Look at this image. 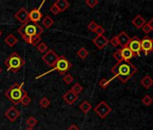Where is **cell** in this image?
<instances>
[{
    "mask_svg": "<svg viewBox=\"0 0 153 130\" xmlns=\"http://www.w3.org/2000/svg\"><path fill=\"white\" fill-rule=\"evenodd\" d=\"M111 72L114 73V79L118 78L121 82L126 83L138 72V69L130 61H122L117 62Z\"/></svg>",
    "mask_w": 153,
    "mask_h": 130,
    "instance_id": "6da1fadb",
    "label": "cell"
},
{
    "mask_svg": "<svg viewBox=\"0 0 153 130\" xmlns=\"http://www.w3.org/2000/svg\"><path fill=\"white\" fill-rule=\"evenodd\" d=\"M43 32L44 29L39 24H34L31 21H28L25 24L22 25L18 29V33L21 34L22 38L26 43H28L31 37L35 35H41Z\"/></svg>",
    "mask_w": 153,
    "mask_h": 130,
    "instance_id": "7a4b0ae2",
    "label": "cell"
},
{
    "mask_svg": "<svg viewBox=\"0 0 153 130\" xmlns=\"http://www.w3.org/2000/svg\"><path fill=\"white\" fill-rule=\"evenodd\" d=\"M23 83L22 84H18L17 82L14 83L12 86H10L5 95L6 97L14 104V105H18L21 102V99H23V97L27 94V92L23 89Z\"/></svg>",
    "mask_w": 153,
    "mask_h": 130,
    "instance_id": "3957f363",
    "label": "cell"
},
{
    "mask_svg": "<svg viewBox=\"0 0 153 130\" xmlns=\"http://www.w3.org/2000/svg\"><path fill=\"white\" fill-rule=\"evenodd\" d=\"M5 65L7 68V71L16 73L25 65V60L17 52H14L5 60Z\"/></svg>",
    "mask_w": 153,
    "mask_h": 130,
    "instance_id": "277c9868",
    "label": "cell"
},
{
    "mask_svg": "<svg viewBox=\"0 0 153 130\" xmlns=\"http://www.w3.org/2000/svg\"><path fill=\"white\" fill-rule=\"evenodd\" d=\"M71 67H72L71 62L64 55H61V56H59V59H58L57 62L55 63L54 67L51 71H49L46 73H43V74L38 76V77H36V79H40L42 76H44V75H46V74H48V73H50V72H51L53 71H57L59 75H65L66 72H68Z\"/></svg>",
    "mask_w": 153,
    "mask_h": 130,
    "instance_id": "5b68a950",
    "label": "cell"
},
{
    "mask_svg": "<svg viewBox=\"0 0 153 130\" xmlns=\"http://www.w3.org/2000/svg\"><path fill=\"white\" fill-rule=\"evenodd\" d=\"M94 111H95V113H97L99 116L100 118L104 119L112 112V108L105 101L103 100L95 107Z\"/></svg>",
    "mask_w": 153,
    "mask_h": 130,
    "instance_id": "8992f818",
    "label": "cell"
},
{
    "mask_svg": "<svg viewBox=\"0 0 153 130\" xmlns=\"http://www.w3.org/2000/svg\"><path fill=\"white\" fill-rule=\"evenodd\" d=\"M58 59H59L58 54L53 50H51V49L48 50L47 52H45L42 55V60L48 65V66L49 67H52V68L54 67V65L57 62Z\"/></svg>",
    "mask_w": 153,
    "mask_h": 130,
    "instance_id": "52a82bcc",
    "label": "cell"
},
{
    "mask_svg": "<svg viewBox=\"0 0 153 130\" xmlns=\"http://www.w3.org/2000/svg\"><path fill=\"white\" fill-rule=\"evenodd\" d=\"M128 47L133 52L134 56H140V52H141L140 40L139 39L138 36H134V37L131 38V41H130Z\"/></svg>",
    "mask_w": 153,
    "mask_h": 130,
    "instance_id": "ba28073f",
    "label": "cell"
},
{
    "mask_svg": "<svg viewBox=\"0 0 153 130\" xmlns=\"http://www.w3.org/2000/svg\"><path fill=\"white\" fill-rule=\"evenodd\" d=\"M152 45H153V39H152V38H149V36H145V37L140 41L141 51L144 52L145 55H148L149 52H153V50H152Z\"/></svg>",
    "mask_w": 153,
    "mask_h": 130,
    "instance_id": "9c48e42d",
    "label": "cell"
},
{
    "mask_svg": "<svg viewBox=\"0 0 153 130\" xmlns=\"http://www.w3.org/2000/svg\"><path fill=\"white\" fill-rule=\"evenodd\" d=\"M15 17H16L22 25H24V24H25L26 22L29 21V12H28L25 8L22 7V8H20V9L15 14Z\"/></svg>",
    "mask_w": 153,
    "mask_h": 130,
    "instance_id": "30bf717a",
    "label": "cell"
},
{
    "mask_svg": "<svg viewBox=\"0 0 153 130\" xmlns=\"http://www.w3.org/2000/svg\"><path fill=\"white\" fill-rule=\"evenodd\" d=\"M92 42L99 50L104 49L109 43V40L105 35H97L92 40Z\"/></svg>",
    "mask_w": 153,
    "mask_h": 130,
    "instance_id": "8fae6325",
    "label": "cell"
},
{
    "mask_svg": "<svg viewBox=\"0 0 153 130\" xmlns=\"http://www.w3.org/2000/svg\"><path fill=\"white\" fill-rule=\"evenodd\" d=\"M6 117L11 121V122H15L19 117H20V111L18 109L16 108V107H10L5 113Z\"/></svg>",
    "mask_w": 153,
    "mask_h": 130,
    "instance_id": "7c38bea8",
    "label": "cell"
},
{
    "mask_svg": "<svg viewBox=\"0 0 153 130\" xmlns=\"http://www.w3.org/2000/svg\"><path fill=\"white\" fill-rule=\"evenodd\" d=\"M116 36H117V39H118V42H119V45L122 46V48L128 47V45L130 43V41H131V37L124 31H122Z\"/></svg>",
    "mask_w": 153,
    "mask_h": 130,
    "instance_id": "4fadbf2b",
    "label": "cell"
},
{
    "mask_svg": "<svg viewBox=\"0 0 153 130\" xmlns=\"http://www.w3.org/2000/svg\"><path fill=\"white\" fill-rule=\"evenodd\" d=\"M42 19V14L40 11V8H34L29 13V21L34 24H38V22H40Z\"/></svg>",
    "mask_w": 153,
    "mask_h": 130,
    "instance_id": "5bb4252c",
    "label": "cell"
},
{
    "mask_svg": "<svg viewBox=\"0 0 153 130\" xmlns=\"http://www.w3.org/2000/svg\"><path fill=\"white\" fill-rule=\"evenodd\" d=\"M62 99L66 101V103H68V105H73L79 99V96L76 95L74 92H72L70 90H68L65 94H63Z\"/></svg>",
    "mask_w": 153,
    "mask_h": 130,
    "instance_id": "9a60e30c",
    "label": "cell"
},
{
    "mask_svg": "<svg viewBox=\"0 0 153 130\" xmlns=\"http://www.w3.org/2000/svg\"><path fill=\"white\" fill-rule=\"evenodd\" d=\"M121 54H122V58L123 61H130V60H131L134 57L133 52L129 49V47H124L121 49Z\"/></svg>",
    "mask_w": 153,
    "mask_h": 130,
    "instance_id": "2e32d148",
    "label": "cell"
},
{
    "mask_svg": "<svg viewBox=\"0 0 153 130\" xmlns=\"http://www.w3.org/2000/svg\"><path fill=\"white\" fill-rule=\"evenodd\" d=\"M131 23H132V25H133L136 28L141 29V28L143 27V25L146 24V20H145L140 15H137V16L132 19Z\"/></svg>",
    "mask_w": 153,
    "mask_h": 130,
    "instance_id": "e0dca14e",
    "label": "cell"
},
{
    "mask_svg": "<svg viewBox=\"0 0 153 130\" xmlns=\"http://www.w3.org/2000/svg\"><path fill=\"white\" fill-rule=\"evenodd\" d=\"M54 5L59 9L60 12H64L69 7V3L67 0H56Z\"/></svg>",
    "mask_w": 153,
    "mask_h": 130,
    "instance_id": "ac0fdd59",
    "label": "cell"
},
{
    "mask_svg": "<svg viewBox=\"0 0 153 130\" xmlns=\"http://www.w3.org/2000/svg\"><path fill=\"white\" fill-rule=\"evenodd\" d=\"M140 85H141L142 87H144L146 90H149V89L153 85V79H152L150 76L146 75V76H144V77L141 79V81H140Z\"/></svg>",
    "mask_w": 153,
    "mask_h": 130,
    "instance_id": "d6986e66",
    "label": "cell"
},
{
    "mask_svg": "<svg viewBox=\"0 0 153 130\" xmlns=\"http://www.w3.org/2000/svg\"><path fill=\"white\" fill-rule=\"evenodd\" d=\"M5 43H6L7 45H8L9 47H14V46L18 43V39H17L13 34H8V35L5 38Z\"/></svg>",
    "mask_w": 153,
    "mask_h": 130,
    "instance_id": "ffe728a7",
    "label": "cell"
},
{
    "mask_svg": "<svg viewBox=\"0 0 153 130\" xmlns=\"http://www.w3.org/2000/svg\"><path fill=\"white\" fill-rule=\"evenodd\" d=\"M79 108L82 110V112L84 114H88L91 109H92V105L88 101V100H84L80 105H79Z\"/></svg>",
    "mask_w": 153,
    "mask_h": 130,
    "instance_id": "44dd1931",
    "label": "cell"
},
{
    "mask_svg": "<svg viewBox=\"0 0 153 130\" xmlns=\"http://www.w3.org/2000/svg\"><path fill=\"white\" fill-rule=\"evenodd\" d=\"M53 24H54V21L50 16H46L42 19V25H44L45 28H51L53 25Z\"/></svg>",
    "mask_w": 153,
    "mask_h": 130,
    "instance_id": "7402d4cb",
    "label": "cell"
},
{
    "mask_svg": "<svg viewBox=\"0 0 153 130\" xmlns=\"http://www.w3.org/2000/svg\"><path fill=\"white\" fill-rule=\"evenodd\" d=\"M89 52L85 47H81L78 52H76V55H78L80 59H86L88 56Z\"/></svg>",
    "mask_w": 153,
    "mask_h": 130,
    "instance_id": "603a6c76",
    "label": "cell"
},
{
    "mask_svg": "<svg viewBox=\"0 0 153 130\" xmlns=\"http://www.w3.org/2000/svg\"><path fill=\"white\" fill-rule=\"evenodd\" d=\"M41 40H42V37L41 35H35V36H33L29 39L28 43L29 44H32L33 46H37L40 43H41Z\"/></svg>",
    "mask_w": 153,
    "mask_h": 130,
    "instance_id": "cb8c5ba5",
    "label": "cell"
},
{
    "mask_svg": "<svg viewBox=\"0 0 153 130\" xmlns=\"http://www.w3.org/2000/svg\"><path fill=\"white\" fill-rule=\"evenodd\" d=\"M70 90L72 92H74L76 95H78V94H79L80 92L83 91V87L79 83H75V85L70 89Z\"/></svg>",
    "mask_w": 153,
    "mask_h": 130,
    "instance_id": "d4e9b609",
    "label": "cell"
},
{
    "mask_svg": "<svg viewBox=\"0 0 153 130\" xmlns=\"http://www.w3.org/2000/svg\"><path fill=\"white\" fill-rule=\"evenodd\" d=\"M141 102H142V104H143V105H145V106L149 107V106H150V105L153 103V99H152L149 95H145V96L142 98Z\"/></svg>",
    "mask_w": 153,
    "mask_h": 130,
    "instance_id": "484cf974",
    "label": "cell"
},
{
    "mask_svg": "<svg viewBox=\"0 0 153 130\" xmlns=\"http://www.w3.org/2000/svg\"><path fill=\"white\" fill-rule=\"evenodd\" d=\"M37 123H38V120H37L34 117H28L27 120H26V124H27L28 127H32V128H33L34 126L37 125Z\"/></svg>",
    "mask_w": 153,
    "mask_h": 130,
    "instance_id": "4316f807",
    "label": "cell"
},
{
    "mask_svg": "<svg viewBox=\"0 0 153 130\" xmlns=\"http://www.w3.org/2000/svg\"><path fill=\"white\" fill-rule=\"evenodd\" d=\"M37 50L41 52V53H45L47 52V51L49 50L48 49V45L45 43H40L38 45H37Z\"/></svg>",
    "mask_w": 153,
    "mask_h": 130,
    "instance_id": "83f0119b",
    "label": "cell"
},
{
    "mask_svg": "<svg viewBox=\"0 0 153 130\" xmlns=\"http://www.w3.org/2000/svg\"><path fill=\"white\" fill-rule=\"evenodd\" d=\"M50 105H51V101H50V99H49L48 98H46V97L42 98V99L40 100V106H41L42 108H47Z\"/></svg>",
    "mask_w": 153,
    "mask_h": 130,
    "instance_id": "f1b7e54d",
    "label": "cell"
},
{
    "mask_svg": "<svg viewBox=\"0 0 153 130\" xmlns=\"http://www.w3.org/2000/svg\"><path fill=\"white\" fill-rule=\"evenodd\" d=\"M110 82H111V80H107V79H105V78H103V79L100 80V81H99V86H100L103 90H105V89L108 87V85H109Z\"/></svg>",
    "mask_w": 153,
    "mask_h": 130,
    "instance_id": "f546056e",
    "label": "cell"
},
{
    "mask_svg": "<svg viewBox=\"0 0 153 130\" xmlns=\"http://www.w3.org/2000/svg\"><path fill=\"white\" fill-rule=\"evenodd\" d=\"M97 27H98V25H97L94 20H92V21L88 25V30H89L90 32H93V33H96V31H97Z\"/></svg>",
    "mask_w": 153,
    "mask_h": 130,
    "instance_id": "4dcf8cb0",
    "label": "cell"
},
{
    "mask_svg": "<svg viewBox=\"0 0 153 130\" xmlns=\"http://www.w3.org/2000/svg\"><path fill=\"white\" fill-rule=\"evenodd\" d=\"M113 57L116 60L117 62H122V61H123V58H122V54H121V49L116 50V51L114 52Z\"/></svg>",
    "mask_w": 153,
    "mask_h": 130,
    "instance_id": "1f68e13d",
    "label": "cell"
},
{
    "mask_svg": "<svg viewBox=\"0 0 153 130\" xmlns=\"http://www.w3.org/2000/svg\"><path fill=\"white\" fill-rule=\"evenodd\" d=\"M31 98L27 95V94H25L24 97H23V99H21V104L23 105V106H25V107H26V106H28L30 103H31Z\"/></svg>",
    "mask_w": 153,
    "mask_h": 130,
    "instance_id": "d6a6232c",
    "label": "cell"
},
{
    "mask_svg": "<svg viewBox=\"0 0 153 130\" xmlns=\"http://www.w3.org/2000/svg\"><path fill=\"white\" fill-rule=\"evenodd\" d=\"M73 81H74V78H73L69 73L65 74V75H64V77H63V81H64L66 84H68V85H69Z\"/></svg>",
    "mask_w": 153,
    "mask_h": 130,
    "instance_id": "836d02e7",
    "label": "cell"
},
{
    "mask_svg": "<svg viewBox=\"0 0 153 130\" xmlns=\"http://www.w3.org/2000/svg\"><path fill=\"white\" fill-rule=\"evenodd\" d=\"M98 3V0H86V5L90 8H94Z\"/></svg>",
    "mask_w": 153,
    "mask_h": 130,
    "instance_id": "e575fe53",
    "label": "cell"
},
{
    "mask_svg": "<svg viewBox=\"0 0 153 130\" xmlns=\"http://www.w3.org/2000/svg\"><path fill=\"white\" fill-rule=\"evenodd\" d=\"M50 11L53 14V15H55V16H57V15H59V13H60V11H59V9L53 4L51 7H50Z\"/></svg>",
    "mask_w": 153,
    "mask_h": 130,
    "instance_id": "d590c367",
    "label": "cell"
},
{
    "mask_svg": "<svg viewBox=\"0 0 153 130\" xmlns=\"http://www.w3.org/2000/svg\"><path fill=\"white\" fill-rule=\"evenodd\" d=\"M109 43H110L114 47H117V46H119V42H118L117 36H114V37L109 41Z\"/></svg>",
    "mask_w": 153,
    "mask_h": 130,
    "instance_id": "8d00e7d4",
    "label": "cell"
},
{
    "mask_svg": "<svg viewBox=\"0 0 153 130\" xmlns=\"http://www.w3.org/2000/svg\"><path fill=\"white\" fill-rule=\"evenodd\" d=\"M141 29H142V31H143L146 34H149L151 32V28L149 27V25L148 23H146V24L143 25V27H142Z\"/></svg>",
    "mask_w": 153,
    "mask_h": 130,
    "instance_id": "74e56055",
    "label": "cell"
},
{
    "mask_svg": "<svg viewBox=\"0 0 153 130\" xmlns=\"http://www.w3.org/2000/svg\"><path fill=\"white\" fill-rule=\"evenodd\" d=\"M105 32V29L103 26L98 25V27H97V31H96V34H97V35H104Z\"/></svg>",
    "mask_w": 153,
    "mask_h": 130,
    "instance_id": "f35d334b",
    "label": "cell"
},
{
    "mask_svg": "<svg viewBox=\"0 0 153 130\" xmlns=\"http://www.w3.org/2000/svg\"><path fill=\"white\" fill-rule=\"evenodd\" d=\"M68 130H80L79 129V127L76 126V125H75V124H72L68 128Z\"/></svg>",
    "mask_w": 153,
    "mask_h": 130,
    "instance_id": "ab89813d",
    "label": "cell"
},
{
    "mask_svg": "<svg viewBox=\"0 0 153 130\" xmlns=\"http://www.w3.org/2000/svg\"><path fill=\"white\" fill-rule=\"evenodd\" d=\"M149 27L151 28V32H153V17L149 21Z\"/></svg>",
    "mask_w": 153,
    "mask_h": 130,
    "instance_id": "60d3db41",
    "label": "cell"
},
{
    "mask_svg": "<svg viewBox=\"0 0 153 130\" xmlns=\"http://www.w3.org/2000/svg\"><path fill=\"white\" fill-rule=\"evenodd\" d=\"M25 130H34V129H33V128H32V127H27Z\"/></svg>",
    "mask_w": 153,
    "mask_h": 130,
    "instance_id": "b9f144b4",
    "label": "cell"
},
{
    "mask_svg": "<svg viewBox=\"0 0 153 130\" xmlns=\"http://www.w3.org/2000/svg\"><path fill=\"white\" fill-rule=\"evenodd\" d=\"M2 34H3V32L0 30V37H1V35H2Z\"/></svg>",
    "mask_w": 153,
    "mask_h": 130,
    "instance_id": "7bdbcfd3",
    "label": "cell"
},
{
    "mask_svg": "<svg viewBox=\"0 0 153 130\" xmlns=\"http://www.w3.org/2000/svg\"><path fill=\"white\" fill-rule=\"evenodd\" d=\"M1 72H2V69H1V68H0V73H1Z\"/></svg>",
    "mask_w": 153,
    "mask_h": 130,
    "instance_id": "ee69618b",
    "label": "cell"
},
{
    "mask_svg": "<svg viewBox=\"0 0 153 130\" xmlns=\"http://www.w3.org/2000/svg\"><path fill=\"white\" fill-rule=\"evenodd\" d=\"M152 50H153V45H152Z\"/></svg>",
    "mask_w": 153,
    "mask_h": 130,
    "instance_id": "f6af8a7d",
    "label": "cell"
}]
</instances>
